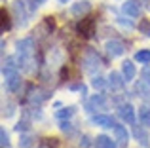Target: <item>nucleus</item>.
<instances>
[{"label":"nucleus","mask_w":150,"mask_h":148,"mask_svg":"<svg viewBox=\"0 0 150 148\" xmlns=\"http://www.w3.org/2000/svg\"><path fill=\"white\" fill-rule=\"evenodd\" d=\"M89 10H91V4L88 2V0H80V2L72 4V15H76V17H82V15L89 13Z\"/></svg>","instance_id":"0eeeda50"},{"label":"nucleus","mask_w":150,"mask_h":148,"mask_svg":"<svg viewBox=\"0 0 150 148\" xmlns=\"http://www.w3.org/2000/svg\"><path fill=\"white\" fill-rule=\"evenodd\" d=\"M59 2H69V0H59Z\"/></svg>","instance_id":"c85d7f7f"},{"label":"nucleus","mask_w":150,"mask_h":148,"mask_svg":"<svg viewBox=\"0 0 150 148\" xmlns=\"http://www.w3.org/2000/svg\"><path fill=\"white\" fill-rule=\"evenodd\" d=\"M105 49L110 57H120V55H124L125 46H124V42H120V40H108L105 44Z\"/></svg>","instance_id":"f03ea898"},{"label":"nucleus","mask_w":150,"mask_h":148,"mask_svg":"<svg viewBox=\"0 0 150 148\" xmlns=\"http://www.w3.org/2000/svg\"><path fill=\"white\" fill-rule=\"evenodd\" d=\"M33 144V139L29 137V135H21V141H19V146L21 148H30Z\"/></svg>","instance_id":"412c9836"},{"label":"nucleus","mask_w":150,"mask_h":148,"mask_svg":"<svg viewBox=\"0 0 150 148\" xmlns=\"http://www.w3.org/2000/svg\"><path fill=\"white\" fill-rule=\"evenodd\" d=\"M122 74H124V78H125V82H131L133 78H135V65H133V61H124L122 63Z\"/></svg>","instance_id":"ddd939ff"},{"label":"nucleus","mask_w":150,"mask_h":148,"mask_svg":"<svg viewBox=\"0 0 150 148\" xmlns=\"http://www.w3.org/2000/svg\"><path fill=\"white\" fill-rule=\"evenodd\" d=\"M139 122H141V125H144V127H148V129H150V106H141V110H139Z\"/></svg>","instance_id":"2eb2a0df"},{"label":"nucleus","mask_w":150,"mask_h":148,"mask_svg":"<svg viewBox=\"0 0 150 148\" xmlns=\"http://www.w3.org/2000/svg\"><path fill=\"white\" fill-rule=\"evenodd\" d=\"M72 114H74V108H72V106H67V108H63V110H59V112H57L55 116H57L59 120H65V118L69 120V118H70Z\"/></svg>","instance_id":"f3484780"},{"label":"nucleus","mask_w":150,"mask_h":148,"mask_svg":"<svg viewBox=\"0 0 150 148\" xmlns=\"http://www.w3.org/2000/svg\"><path fill=\"white\" fill-rule=\"evenodd\" d=\"M135 61L137 63H143V65H148L150 63V51L148 49H141V51L135 53Z\"/></svg>","instance_id":"dca6fc26"},{"label":"nucleus","mask_w":150,"mask_h":148,"mask_svg":"<svg viewBox=\"0 0 150 148\" xmlns=\"http://www.w3.org/2000/svg\"><path fill=\"white\" fill-rule=\"evenodd\" d=\"M13 114V104H4V116H6V118H10V116Z\"/></svg>","instance_id":"b1692460"},{"label":"nucleus","mask_w":150,"mask_h":148,"mask_svg":"<svg viewBox=\"0 0 150 148\" xmlns=\"http://www.w3.org/2000/svg\"><path fill=\"white\" fill-rule=\"evenodd\" d=\"M15 129H17V131H25V129H29V123H27V122H19L17 123V125H15Z\"/></svg>","instance_id":"a878e982"},{"label":"nucleus","mask_w":150,"mask_h":148,"mask_svg":"<svg viewBox=\"0 0 150 148\" xmlns=\"http://www.w3.org/2000/svg\"><path fill=\"white\" fill-rule=\"evenodd\" d=\"M143 82L150 87V67H144L143 68Z\"/></svg>","instance_id":"5701e85b"},{"label":"nucleus","mask_w":150,"mask_h":148,"mask_svg":"<svg viewBox=\"0 0 150 148\" xmlns=\"http://www.w3.org/2000/svg\"><path fill=\"white\" fill-rule=\"evenodd\" d=\"M122 11H124L127 17H139L141 15V8L135 0H127V2L122 4Z\"/></svg>","instance_id":"423d86ee"},{"label":"nucleus","mask_w":150,"mask_h":148,"mask_svg":"<svg viewBox=\"0 0 150 148\" xmlns=\"http://www.w3.org/2000/svg\"><path fill=\"white\" fill-rule=\"evenodd\" d=\"M4 84H6V89L8 91H15V89L19 87V84H21V78H19L17 70H15V65H8V67H4Z\"/></svg>","instance_id":"f257e3e1"},{"label":"nucleus","mask_w":150,"mask_h":148,"mask_svg":"<svg viewBox=\"0 0 150 148\" xmlns=\"http://www.w3.org/2000/svg\"><path fill=\"white\" fill-rule=\"evenodd\" d=\"M95 146L97 148H118V142H114V139L108 137V135H97Z\"/></svg>","instance_id":"f8f14e48"},{"label":"nucleus","mask_w":150,"mask_h":148,"mask_svg":"<svg viewBox=\"0 0 150 148\" xmlns=\"http://www.w3.org/2000/svg\"><path fill=\"white\" fill-rule=\"evenodd\" d=\"M84 63H86V70H95V67H99V57L95 51L88 49L84 55Z\"/></svg>","instance_id":"1a4fd4ad"},{"label":"nucleus","mask_w":150,"mask_h":148,"mask_svg":"<svg viewBox=\"0 0 150 148\" xmlns=\"http://www.w3.org/2000/svg\"><path fill=\"white\" fill-rule=\"evenodd\" d=\"M105 84H106L105 78H101V76H95V78L91 80V85H93L95 89H103V87H105Z\"/></svg>","instance_id":"aec40b11"},{"label":"nucleus","mask_w":150,"mask_h":148,"mask_svg":"<svg viewBox=\"0 0 150 148\" xmlns=\"http://www.w3.org/2000/svg\"><path fill=\"white\" fill-rule=\"evenodd\" d=\"M124 84H125V78H124V74H120V72H110L108 74V85H110V89H122L124 87Z\"/></svg>","instance_id":"6e6552de"},{"label":"nucleus","mask_w":150,"mask_h":148,"mask_svg":"<svg viewBox=\"0 0 150 148\" xmlns=\"http://www.w3.org/2000/svg\"><path fill=\"white\" fill-rule=\"evenodd\" d=\"M118 23H120L122 27H125V29H133V23L129 21V19L125 21V19H122V17H120V19H118Z\"/></svg>","instance_id":"393cba45"},{"label":"nucleus","mask_w":150,"mask_h":148,"mask_svg":"<svg viewBox=\"0 0 150 148\" xmlns=\"http://www.w3.org/2000/svg\"><path fill=\"white\" fill-rule=\"evenodd\" d=\"M13 15L15 19H17L19 25H25L27 23V8H25V2H21V0H15L13 2Z\"/></svg>","instance_id":"39448f33"},{"label":"nucleus","mask_w":150,"mask_h":148,"mask_svg":"<svg viewBox=\"0 0 150 148\" xmlns=\"http://www.w3.org/2000/svg\"><path fill=\"white\" fill-rule=\"evenodd\" d=\"M148 8H150V6H148Z\"/></svg>","instance_id":"c756f323"},{"label":"nucleus","mask_w":150,"mask_h":148,"mask_svg":"<svg viewBox=\"0 0 150 148\" xmlns=\"http://www.w3.org/2000/svg\"><path fill=\"white\" fill-rule=\"evenodd\" d=\"M36 2H38V4H42V2H44V0H36Z\"/></svg>","instance_id":"cd10ccee"},{"label":"nucleus","mask_w":150,"mask_h":148,"mask_svg":"<svg viewBox=\"0 0 150 148\" xmlns=\"http://www.w3.org/2000/svg\"><path fill=\"white\" fill-rule=\"evenodd\" d=\"M91 110H105L106 108V97L103 95V93H97V95H93L91 97V101H89V104H88Z\"/></svg>","instance_id":"9b49d317"},{"label":"nucleus","mask_w":150,"mask_h":148,"mask_svg":"<svg viewBox=\"0 0 150 148\" xmlns=\"http://www.w3.org/2000/svg\"><path fill=\"white\" fill-rule=\"evenodd\" d=\"M139 30L150 38V21H148V19H143V21L139 23Z\"/></svg>","instance_id":"6ab92c4d"},{"label":"nucleus","mask_w":150,"mask_h":148,"mask_svg":"<svg viewBox=\"0 0 150 148\" xmlns=\"http://www.w3.org/2000/svg\"><path fill=\"white\" fill-rule=\"evenodd\" d=\"M93 30H95V19L93 17H86V19H82V21L78 23V32H80L84 38H89L93 34Z\"/></svg>","instance_id":"7ed1b4c3"},{"label":"nucleus","mask_w":150,"mask_h":148,"mask_svg":"<svg viewBox=\"0 0 150 148\" xmlns=\"http://www.w3.org/2000/svg\"><path fill=\"white\" fill-rule=\"evenodd\" d=\"M91 123H95V125L99 127H114L116 123H114L112 116H106V114H97L91 118Z\"/></svg>","instance_id":"9d476101"},{"label":"nucleus","mask_w":150,"mask_h":148,"mask_svg":"<svg viewBox=\"0 0 150 148\" xmlns=\"http://www.w3.org/2000/svg\"><path fill=\"white\" fill-rule=\"evenodd\" d=\"M112 131H114V135H116L118 144H125V142H127L129 135H127V129H125L124 125H114V127H112Z\"/></svg>","instance_id":"4468645a"},{"label":"nucleus","mask_w":150,"mask_h":148,"mask_svg":"<svg viewBox=\"0 0 150 148\" xmlns=\"http://www.w3.org/2000/svg\"><path fill=\"white\" fill-rule=\"evenodd\" d=\"M118 116H120L124 122H127V123H135V108H133L129 103L118 106Z\"/></svg>","instance_id":"20e7f679"},{"label":"nucleus","mask_w":150,"mask_h":148,"mask_svg":"<svg viewBox=\"0 0 150 148\" xmlns=\"http://www.w3.org/2000/svg\"><path fill=\"white\" fill-rule=\"evenodd\" d=\"M61 129H63V131H70V123L63 120V122H61Z\"/></svg>","instance_id":"bb28decb"},{"label":"nucleus","mask_w":150,"mask_h":148,"mask_svg":"<svg viewBox=\"0 0 150 148\" xmlns=\"http://www.w3.org/2000/svg\"><path fill=\"white\" fill-rule=\"evenodd\" d=\"M0 144H2V148H8L10 146V135H8V131L4 129H0Z\"/></svg>","instance_id":"a211bd4d"},{"label":"nucleus","mask_w":150,"mask_h":148,"mask_svg":"<svg viewBox=\"0 0 150 148\" xmlns=\"http://www.w3.org/2000/svg\"><path fill=\"white\" fill-rule=\"evenodd\" d=\"M133 133H135V137L139 139L141 142H143L144 139H146V133H144V131H141V127H133Z\"/></svg>","instance_id":"4be33fe9"}]
</instances>
